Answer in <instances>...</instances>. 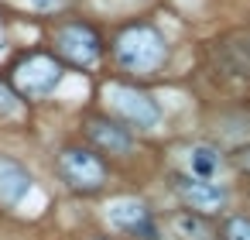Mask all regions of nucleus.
Masks as SVG:
<instances>
[{
  "instance_id": "14",
  "label": "nucleus",
  "mask_w": 250,
  "mask_h": 240,
  "mask_svg": "<svg viewBox=\"0 0 250 240\" xmlns=\"http://www.w3.org/2000/svg\"><path fill=\"white\" fill-rule=\"evenodd\" d=\"M223 240H250V219L247 216H229L223 223Z\"/></svg>"
},
{
  "instance_id": "3",
  "label": "nucleus",
  "mask_w": 250,
  "mask_h": 240,
  "mask_svg": "<svg viewBox=\"0 0 250 240\" xmlns=\"http://www.w3.org/2000/svg\"><path fill=\"white\" fill-rule=\"evenodd\" d=\"M103 100L124 124H130L137 131H154L161 124V107L144 89H134V86H124V83H106Z\"/></svg>"
},
{
  "instance_id": "12",
  "label": "nucleus",
  "mask_w": 250,
  "mask_h": 240,
  "mask_svg": "<svg viewBox=\"0 0 250 240\" xmlns=\"http://www.w3.org/2000/svg\"><path fill=\"white\" fill-rule=\"evenodd\" d=\"M171 230H175V237H182V240H216V233H212L206 213H195V209L175 213V216H171Z\"/></svg>"
},
{
  "instance_id": "2",
  "label": "nucleus",
  "mask_w": 250,
  "mask_h": 240,
  "mask_svg": "<svg viewBox=\"0 0 250 240\" xmlns=\"http://www.w3.org/2000/svg\"><path fill=\"white\" fill-rule=\"evenodd\" d=\"M209 72L226 89L250 86V31L247 28L226 31L209 45Z\"/></svg>"
},
{
  "instance_id": "11",
  "label": "nucleus",
  "mask_w": 250,
  "mask_h": 240,
  "mask_svg": "<svg viewBox=\"0 0 250 240\" xmlns=\"http://www.w3.org/2000/svg\"><path fill=\"white\" fill-rule=\"evenodd\" d=\"M182 165H185V172L188 175H195V178H219L223 175V168H226V158H223V151L219 148H212V144H206V141H199V144H188L185 151H182Z\"/></svg>"
},
{
  "instance_id": "13",
  "label": "nucleus",
  "mask_w": 250,
  "mask_h": 240,
  "mask_svg": "<svg viewBox=\"0 0 250 240\" xmlns=\"http://www.w3.org/2000/svg\"><path fill=\"white\" fill-rule=\"evenodd\" d=\"M14 117H21V96L11 83L0 79V120H14Z\"/></svg>"
},
{
  "instance_id": "15",
  "label": "nucleus",
  "mask_w": 250,
  "mask_h": 240,
  "mask_svg": "<svg viewBox=\"0 0 250 240\" xmlns=\"http://www.w3.org/2000/svg\"><path fill=\"white\" fill-rule=\"evenodd\" d=\"M229 161H233L240 172H247V175H250V144H240V148L229 154Z\"/></svg>"
},
{
  "instance_id": "9",
  "label": "nucleus",
  "mask_w": 250,
  "mask_h": 240,
  "mask_svg": "<svg viewBox=\"0 0 250 240\" xmlns=\"http://www.w3.org/2000/svg\"><path fill=\"white\" fill-rule=\"evenodd\" d=\"M86 137L106 154H130L134 151V134L127 127L113 124L110 117H93L86 124Z\"/></svg>"
},
{
  "instance_id": "10",
  "label": "nucleus",
  "mask_w": 250,
  "mask_h": 240,
  "mask_svg": "<svg viewBox=\"0 0 250 240\" xmlns=\"http://www.w3.org/2000/svg\"><path fill=\"white\" fill-rule=\"evenodd\" d=\"M31 185H35V178L21 161L0 154V206H18L31 192Z\"/></svg>"
},
{
  "instance_id": "4",
  "label": "nucleus",
  "mask_w": 250,
  "mask_h": 240,
  "mask_svg": "<svg viewBox=\"0 0 250 240\" xmlns=\"http://www.w3.org/2000/svg\"><path fill=\"white\" fill-rule=\"evenodd\" d=\"M59 175L76 192H96L106 182V165H103V158L96 151L69 144V148L59 151Z\"/></svg>"
},
{
  "instance_id": "5",
  "label": "nucleus",
  "mask_w": 250,
  "mask_h": 240,
  "mask_svg": "<svg viewBox=\"0 0 250 240\" xmlns=\"http://www.w3.org/2000/svg\"><path fill=\"white\" fill-rule=\"evenodd\" d=\"M62 76H65L62 62L52 59V55H42V52L21 59V62L14 65V86H18L24 96H35V100L52 96V93L59 89Z\"/></svg>"
},
{
  "instance_id": "6",
  "label": "nucleus",
  "mask_w": 250,
  "mask_h": 240,
  "mask_svg": "<svg viewBox=\"0 0 250 240\" xmlns=\"http://www.w3.org/2000/svg\"><path fill=\"white\" fill-rule=\"evenodd\" d=\"M55 48H59V55H62L65 62L89 69V65H96L100 55H103V38H100L96 28H89V24H62V28L55 31Z\"/></svg>"
},
{
  "instance_id": "1",
  "label": "nucleus",
  "mask_w": 250,
  "mask_h": 240,
  "mask_svg": "<svg viewBox=\"0 0 250 240\" xmlns=\"http://www.w3.org/2000/svg\"><path fill=\"white\" fill-rule=\"evenodd\" d=\"M165 55H168V45L161 31L151 24H130L113 42V59L137 76H154L165 65Z\"/></svg>"
},
{
  "instance_id": "7",
  "label": "nucleus",
  "mask_w": 250,
  "mask_h": 240,
  "mask_svg": "<svg viewBox=\"0 0 250 240\" xmlns=\"http://www.w3.org/2000/svg\"><path fill=\"white\" fill-rule=\"evenodd\" d=\"M171 189H175V196L185 202V209H195V213H219V209H226V202H229V192H226L219 182L195 178V175H188V172H175V175H171Z\"/></svg>"
},
{
  "instance_id": "8",
  "label": "nucleus",
  "mask_w": 250,
  "mask_h": 240,
  "mask_svg": "<svg viewBox=\"0 0 250 240\" xmlns=\"http://www.w3.org/2000/svg\"><path fill=\"white\" fill-rule=\"evenodd\" d=\"M106 223L120 233H134L144 240H158V223L147 209V202L134 199V196H120L106 206Z\"/></svg>"
},
{
  "instance_id": "16",
  "label": "nucleus",
  "mask_w": 250,
  "mask_h": 240,
  "mask_svg": "<svg viewBox=\"0 0 250 240\" xmlns=\"http://www.w3.org/2000/svg\"><path fill=\"white\" fill-rule=\"evenodd\" d=\"M24 4L31 7V11H38V14H48V11H55V7H62L65 0H24Z\"/></svg>"
}]
</instances>
